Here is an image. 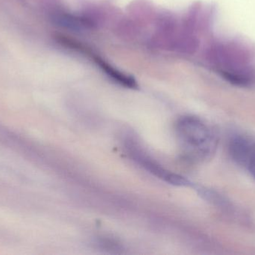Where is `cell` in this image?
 Wrapping results in <instances>:
<instances>
[{
    "label": "cell",
    "instance_id": "cell-3",
    "mask_svg": "<svg viewBox=\"0 0 255 255\" xmlns=\"http://www.w3.org/2000/svg\"><path fill=\"white\" fill-rule=\"evenodd\" d=\"M231 156L234 161L255 178V145L250 139L237 136L230 142Z\"/></svg>",
    "mask_w": 255,
    "mask_h": 255
},
{
    "label": "cell",
    "instance_id": "cell-1",
    "mask_svg": "<svg viewBox=\"0 0 255 255\" xmlns=\"http://www.w3.org/2000/svg\"><path fill=\"white\" fill-rule=\"evenodd\" d=\"M176 133L186 154L193 160H208L215 154L218 139L211 127L200 118H180L176 124Z\"/></svg>",
    "mask_w": 255,
    "mask_h": 255
},
{
    "label": "cell",
    "instance_id": "cell-5",
    "mask_svg": "<svg viewBox=\"0 0 255 255\" xmlns=\"http://www.w3.org/2000/svg\"><path fill=\"white\" fill-rule=\"evenodd\" d=\"M221 72L225 79L235 85L249 86L255 83V69L250 64Z\"/></svg>",
    "mask_w": 255,
    "mask_h": 255
},
{
    "label": "cell",
    "instance_id": "cell-4",
    "mask_svg": "<svg viewBox=\"0 0 255 255\" xmlns=\"http://www.w3.org/2000/svg\"><path fill=\"white\" fill-rule=\"evenodd\" d=\"M212 55L214 62L221 67V71L250 64V57L246 50L235 45L217 46Z\"/></svg>",
    "mask_w": 255,
    "mask_h": 255
},
{
    "label": "cell",
    "instance_id": "cell-2",
    "mask_svg": "<svg viewBox=\"0 0 255 255\" xmlns=\"http://www.w3.org/2000/svg\"><path fill=\"white\" fill-rule=\"evenodd\" d=\"M129 148H130V154L133 158H134V160H136L148 172L152 174L154 176L174 186L188 187V186L192 185L191 183L188 180L181 175H177V174L167 170L164 167H162L158 163L152 160V159L147 157L145 154L142 153L140 150L136 148V147L132 144Z\"/></svg>",
    "mask_w": 255,
    "mask_h": 255
}]
</instances>
